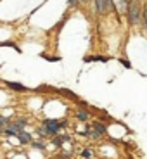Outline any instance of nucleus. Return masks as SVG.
<instances>
[{"mask_svg":"<svg viewBox=\"0 0 147 159\" xmlns=\"http://www.w3.org/2000/svg\"><path fill=\"white\" fill-rule=\"evenodd\" d=\"M7 125H9V121L4 118V116H0V131H4V130L7 128Z\"/></svg>","mask_w":147,"mask_h":159,"instance_id":"9d476101","label":"nucleus"},{"mask_svg":"<svg viewBox=\"0 0 147 159\" xmlns=\"http://www.w3.org/2000/svg\"><path fill=\"white\" fill-rule=\"evenodd\" d=\"M69 2V5H75V4H76V0H68Z\"/></svg>","mask_w":147,"mask_h":159,"instance_id":"f3484780","label":"nucleus"},{"mask_svg":"<svg viewBox=\"0 0 147 159\" xmlns=\"http://www.w3.org/2000/svg\"><path fill=\"white\" fill-rule=\"evenodd\" d=\"M80 2H88V0H80Z\"/></svg>","mask_w":147,"mask_h":159,"instance_id":"a211bd4d","label":"nucleus"},{"mask_svg":"<svg viewBox=\"0 0 147 159\" xmlns=\"http://www.w3.org/2000/svg\"><path fill=\"white\" fill-rule=\"evenodd\" d=\"M4 133H5L7 137H16V133H14V131H12L10 128H5V130H4Z\"/></svg>","mask_w":147,"mask_h":159,"instance_id":"ddd939ff","label":"nucleus"},{"mask_svg":"<svg viewBox=\"0 0 147 159\" xmlns=\"http://www.w3.org/2000/svg\"><path fill=\"white\" fill-rule=\"evenodd\" d=\"M95 2V12H99V14H102V12H106V2L104 0H94Z\"/></svg>","mask_w":147,"mask_h":159,"instance_id":"423d86ee","label":"nucleus"},{"mask_svg":"<svg viewBox=\"0 0 147 159\" xmlns=\"http://www.w3.org/2000/svg\"><path fill=\"white\" fill-rule=\"evenodd\" d=\"M104 133H106V126H104L102 123H97V121H95V123L92 125V128H90V133H88V135H92L94 139H99V137H102Z\"/></svg>","mask_w":147,"mask_h":159,"instance_id":"7ed1b4c3","label":"nucleus"},{"mask_svg":"<svg viewBox=\"0 0 147 159\" xmlns=\"http://www.w3.org/2000/svg\"><path fill=\"white\" fill-rule=\"evenodd\" d=\"M104 2H106V9H109V7L114 5V0H104Z\"/></svg>","mask_w":147,"mask_h":159,"instance_id":"2eb2a0df","label":"nucleus"},{"mask_svg":"<svg viewBox=\"0 0 147 159\" xmlns=\"http://www.w3.org/2000/svg\"><path fill=\"white\" fill-rule=\"evenodd\" d=\"M7 87H9V88H12V90H18V92H24V90H26V87H24V85H21V83H12V81H9V83H7Z\"/></svg>","mask_w":147,"mask_h":159,"instance_id":"0eeeda50","label":"nucleus"},{"mask_svg":"<svg viewBox=\"0 0 147 159\" xmlns=\"http://www.w3.org/2000/svg\"><path fill=\"white\" fill-rule=\"evenodd\" d=\"M66 140H69V137H66V135H56V139L52 140L54 142V145H62V142H66Z\"/></svg>","mask_w":147,"mask_h":159,"instance_id":"6e6552de","label":"nucleus"},{"mask_svg":"<svg viewBox=\"0 0 147 159\" xmlns=\"http://www.w3.org/2000/svg\"><path fill=\"white\" fill-rule=\"evenodd\" d=\"M144 23H146V28H147V5L144 7Z\"/></svg>","mask_w":147,"mask_h":159,"instance_id":"dca6fc26","label":"nucleus"},{"mask_svg":"<svg viewBox=\"0 0 147 159\" xmlns=\"http://www.w3.org/2000/svg\"><path fill=\"white\" fill-rule=\"evenodd\" d=\"M127 12L130 24H138V21H140V4H138V0H130L128 2Z\"/></svg>","mask_w":147,"mask_h":159,"instance_id":"f257e3e1","label":"nucleus"},{"mask_svg":"<svg viewBox=\"0 0 147 159\" xmlns=\"http://www.w3.org/2000/svg\"><path fill=\"white\" fill-rule=\"evenodd\" d=\"M118 7H119V10H121V12H125V10L128 9V0H119Z\"/></svg>","mask_w":147,"mask_h":159,"instance_id":"1a4fd4ad","label":"nucleus"},{"mask_svg":"<svg viewBox=\"0 0 147 159\" xmlns=\"http://www.w3.org/2000/svg\"><path fill=\"white\" fill-rule=\"evenodd\" d=\"M88 118H90V116H88V112L85 109H78V111H76V119H78V121L85 123V121H88Z\"/></svg>","mask_w":147,"mask_h":159,"instance_id":"39448f33","label":"nucleus"},{"mask_svg":"<svg viewBox=\"0 0 147 159\" xmlns=\"http://www.w3.org/2000/svg\"><path fill=\"white\" fill-rule=\"evenodd\" d=\"M31 144H33V147H35V149H38V150H43V149H45L43 142H31Z\"/></svg>","mask_w":147,"mask_h":159,"instance_id":"9b49d317","label":"nucleus"},{"mask_svg":"<svg viewBox=\"0 0 147 159\" xmlns=\"http://www.w3.org/2000/svg\"><path fill=\"white\" fill-rule=\"evenodd\" d=\"M38 135L40 137H47V131H45V128L42 126V128H38Z\"/></svg>","mask_w":147,"mask_h":159,"instance_id":"4468645a","label":"nucleus"},{"mask_svg":"<svg viewBox=\"0 0 147 159\" xmlns=\"http://www.w3.org/2000/svg\"><path fill=\"white\" fill-rule=\"evenodd\" d=\"M16 137H18V140H19L21 144H29V142H31V135H29L28 131H24V130L18 131Z\"/></svg>","mask_w":147,"mask_h":159,"instance_id":"20e7f679","label":"nucleus"},{"mask_svg":"<svg viewBox=\"0 0 147 159\" xmlns=\"http://www.w3.org/2000/svg\"><path fill=\"white\" fill-rule=\"evenodd\" d=\"M81 156H83V158H92L94 154H92V150H90V149H85L83 152H81Z\"/></svg>","mask_w":147,"mask_h":159,"instance_id":"f8f14e48","label":"nucleus"},{"mask_svg":"<svg viewBox=\"0 0 147 159\" xmlns=\"http://www.w3.org/2000/svg\"><path fill=\"white\" fill-rule=\"evenodd\" d=\"M66 125V121H57V119H45L43 121V128L47 131V135H57L59 130Z\"/></svg>","mask_w":147,"mask_h":159,"instance_id":"f03ea898","label":"nucleus"}]
</instances>
